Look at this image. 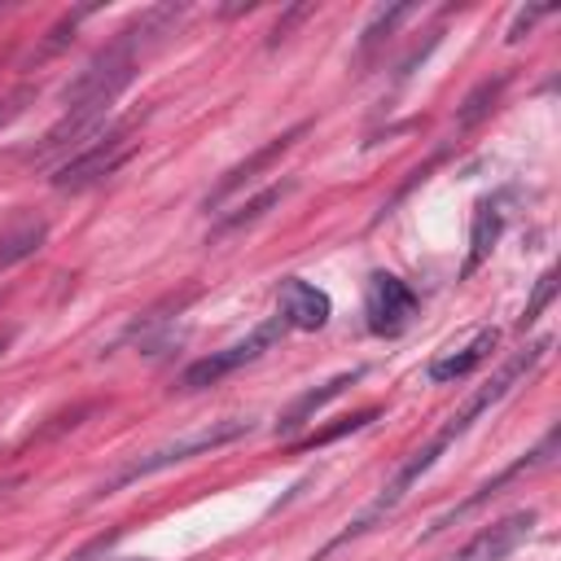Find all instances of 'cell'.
I'll return each instance as SVG.
<instances>
[{
  "label": "cell",
  "instance_id": "12",
  "mask_svg": "<svg viewBox=\"0 0 561 561\" xmlns=\"http://www.w3.org/2000/svg\"><path fill=\"white\" fill-rule=\"evenodd\" d=\"M351 381H359V368H351V373H337V377H329L320 390H307V394H298V399L285 408V416L276 421V434H294V430H302V425H307V421H311V416H316V412H320L329 399H337V394H342Z\"/></svg>",
  "mask_w": 561,
  "mask_h": 561
},
{
  "label": "cell",
  "instance_id": "14",
  "mask_svg": "<svg viewBox=\"0 0 561 561\" xmlns=\"http://www.w3.org/2000/svg\"><path fill=\"white\" fill-rule=\"evenodd\" d=\"M500 224H504V215H500V206L495 202H478V210H473V250H469V259H465V276L486 259V250L495 245V237H500Z\"/></svg>",
  "mask_w": 561,
  "mask_h": 561
},
{
  "label": "cell",
  "instance_id": "9",
  "mask_svg": "<svg viewBox=\"0 0 561 561\" xmlns=\"http://www.w3.org/2000/svg\"><path fill=\"white\" fill-rule=\"evenodd\" d=\"M302 131H307V123H294L289 131H280L276 140H267L263 149H254V153H250L245 162H237V167H232V171H228V175H224V180H219V184H215V188L206 193V210L224 206V197H232V193H237L241 184H250V180H254V175H259L263 167H272V162H276V158H280V153H285V149H289V145H294L298 136H302Z\"/></svg>",
  "mask_w": 561,
  "mask_h": 561
},
{
  "label": "cell",
  "instance_id": "2",
  "mask_svg": "<svg viewBox=\"0 0 561 561\" xmlns=\"http://www.w3.org/2000/svg\"><path fill=\"white\" fill-rule=\"evenodd\" d=\"M548 346H552V337H539L535 346L517 351V355H513V359H508V364H504V368H500V373H495V377H491V381H486V386H482V390H478V394H473V399H469L460 412H451V416H447V421L434 430V438H430L425 447H416V451H412V456H408V460L394 469V478H390V482H386V486H381V491H377V495L364 504V513H359V517H355L346 530H337V535H333V539H329V543H324V548H320L311 561H324L333 548L351 543L355 535L373 530V526H377L386 513H394V508H399V500L412 491V482H416L425 469H434V460H438V456H443V451H447V447H451V443H456V438H460V434H465V430H469V425H473V421H478V416H482L491 403H500V399L513 390V381H517L522 373H530V368L543 359V351H548Z\"/></svg>",
  "mask_w": 561,
  "mask_h": 561
},
{
  "label": "cell",
  "instance_id": "3",
  "mask_svg": "<svg viewBox=\"0 0 561 561\" xmlns=\"http://www.w3.org/2000/svg\"><path fill=\"white\" fill-rule=\"evenodd\" d=\"M245 430H250V421L228 416V421H210V425H202V430H193V434H180V438H171V443H162V447H153V451L127 460V465L101 486V495H114V491H123V486H131V482H140V478H153V473H162V469H171V465H180V460H193V456H202V451L228 447V443H237Z\"/></svg>",
  "mask_w": 561,
  "mask_h": 561
},
{
  "label": "cell",
  "instance_id": "18",
  "mask_svg": "<svg viewBox=\"0 0 561 561\" xmlns=\"http://www.w3.org/2000/svg\"><path fill=\"white\" fill-rule=\"evenodd\" d=\"M552 294H557V276H552V272H543V276H539V285H535V294H530V302H526L522 324H535V320H539V311L552 302Z\"/></svg>",
  "mask_w": 561,
  "mask_h": 561
},
{
  "label": "cell",
  "instance_id": "8",
  "mask_svg": "<svg viewBox=\"0 0 561 561\" xmlns=\"http://www.w3.org/2000/svg\"><path fill=\"white\" fill-rule=\"evenodd\" d=\"M289 329H324L333 316V302L324 289H316L302 276H285L280 280V311H276Z\"/></svg>",
  "mask_w": 561,
  "mask_h": 561
},
{
  "label": "cell",
  "instance_id": "1",
  "mask_svg": "<svg viewBox=\"0 0 561 561\" xmlns=\"http://www.w3.org/2000/svg\"><path fill=\"white\" fill-rule=\"evenodd\" d=\"M180 18V9H149L136 26H127L114 44H105L79 75H75V83L66 88V114L48 127V136H44V145H39V153L35 158H53V153H61V149H79V145H88L83 136H92L101 123H105V114H110V105H114V96L131 83V75H136V48H140V35H158L167 22H175Z\"/></svg>",
  "mask_w": 561,
  "mask_h": 561
},
{
  "label": "cell",
  "instance_id": "11",
  "mask_svg": "<svg viewBox=\"0 0 561 561\" xmlns=\"http://www.w3.org/2000/svg\"><path fill=\"white\" fill-rule=\"evenodd\" d=\"M552 451H557V430H552V434H548V438H543V443H539L535 451H526V456H522L517 465H508V469H504L500 478H491V482H482V486H478V491H473V495H469L465 504H456L451 513H443V517H438V522H434L430 530H443V526H451L456 517H465V513H473V508H478V504H486V500H491V495H495V491H500L504 482H513V478H517V473H526V469H539V465H543V460H548Z\"/></svg>",
  "mask_w": 561,
  "mask_h": 561
},
{
  "label": "cell",
  "instance_id": "10",
  "mask_svg": "<svg viewBox=\"0 0 561 561\" xmlns=\"http://www.w3.org/2000/svg\"><path fill=\"white\" fill-rule=\"evenodd\" d=\"M495 329H473V337L469 342H460V346H451V351H443L434 364H430V381H438V386H447V381H460V377H469L491 351H495Z\"/></svg>",
  "mask_w": 561,
  "mask_h": 561
},
{
  "label": "cell",
  "instance_id": "15",
  "mask_svg": "<svg viewBox=\"0 0 561 561\" xmlns=\"http://www.w3.org/2000/svg\"><path fill=\"white\" fill-rule=\"evenodd\" d=\"M289 188H294L289 180H280V184H272V188H263V193H259L254 202H245L241 210H232V215H224V219H219V232H232V228H241V224H250V219H259V215H263L267 206H276V202H280V197L289 193Z\"/></svg>",
  "mask_w": 561,
  "mask_h": 561
},
{
  "label": "cell",
  "instance_id": "6",
  "mask_svg": "<svg viewBox=\"0 0 561 561\" xmlns=\"http://www.w3.org/2000/svg\"><path fill=\"white\" fill-rule=\"evenodd\" d=\"M364 316H368V329L373 333L394 337L416 316V294L399 276H390V272H373L368 285H364Z\"/></svg>",
  "mask_w": 561,
  "mask_h": 561
},
{
  "label": "cell",
  "instance_id": "7",
  "mask_svg": "<svg viewBox=\"0 0 561 561\" xmlns=\"http://www.w3.org/2000/svg\"><path fill=\"white\" fill-rule=\"evenodd\" d=\"M530 530H535V508H517V513H508V517L482 526V530H478L451 561H504L513 548L526 543Z\"/></svg>",
  "mask_w": 561,
  "mask_h": 561
},
{
  "label": "cell",
  "instance_id": "4",
  "mask_svg": "<svg viewBox=\"0 0 561 561\" xmlns=\"http://www.w3.org/2000/svg\"><path fill=\"white\" fill-rule=\"evenodd\" d=\"M285 320L280 316H267L259 329H250L241 342H232V346H224V351H210V355H202V359H193L184 373H180V390H206V386H215V381H224L228 373H237L241 364H250V359H259L267 346H276L280 337H285Z\"/></svg>",
  "mask_w": 561,
  "mask_h": 561
},
{
  "label": "cell",
  "instance_id": "19",
  "mask_svg": "<svg viewBox=\"0 0 561 561\" xmlns=\"http://www.w3.org/2000/svg\"><path fill=\"white\" fill-rule=\"evenodd\" d=\"M543 13H548V9H530V13L522 9V13H517V22H513V31H508V39H522V31H530V22H535V18H543Z\"/></svg>",
  "mask_w": 561,
  "mask_h": 561
},
{
  "label": "cell",
  "instance_id": "16",
  "mask_svg": "<svg viewBox=\"0 0 561 561\" xmlns=\"http://www.w3.org/2000/svg\"><path fill=\"white\" fill-rule=\"evenodd\" d=\"M408 13H412L408 4H394V9H381V13H377V22H373V26L364 31V39H359V53H373V44H377L381 35H390V26H394L399 18H408Z\"/></svg>",
  "mask_w": 561,
  "mask_h": 561
},
{
  "label": "cell",
  "instance_id": "17",
  "mask_svg": "<svg viewBox=\"0 0 561 561\" xmlns=\"http://www.w3.org/2000/svg\"><path fill=\"white\" fill-rule=\"evenodd\" d=\"M500 88H504V79H495V83H478V92H473V96L465 101V110H460V123H465V127H469V123H478V118L491 110L486 101H495V96H500Z\"/></svg>",
  "mask_w": 561,
  "mask_h": 561
},
{
  "label": "cell",
  "instance_id": "13",
  "mask_svg": "<svg viewBox=\"0 0 561 561\" xmlns=\"http://www.w3.org/2000/svg\"><path fill=\"white\" fill-rule=\"evenodd\" d=\"M48 237V224L44 219H13L9 228H0V272L31 259Z\"/></svg>",
  "mask_w": 561,
  "mask_h": 561
},
{
  "label": "cell",
  "instance_id": "20",
  "mask_svg": "<svg viewBox=\"0 0 561 561\" xmlns=\"http://www.w3.org/2000/svg\"><path fill=\"white\" fill-rule=\"evenodd\" d=\"M13 342V329H0V355H4V346Z\"/></svg>",
  "mask_w": 561,
  "mask_h": 561
},
{
  "label": "cell",
  "instance_id": "5",
  "mask_svg": "<svg viewBox=\"0 0 561 561\" xmlns=\"http://www.w3.org/2000/svg\"><path fill=\"white\" fill-rule=\"evenodd\" d=\"M131 149H136V131H131V127H118V131H110V136H96L92 145H83L79 153H70V158L53 171V188H70V193L92 188V184H101L105 175H114V171L131 158Z\"/></svg>",
  "mask_w": 561,
  "mask_h": 561
}]
</instances>
